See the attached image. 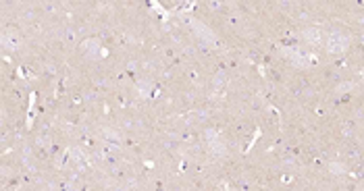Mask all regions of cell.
<instances>
[{"mask_svg":"<svg viewBox=\"0 0 364 191\" xmlns=\"http://www.w3.org/2000/svg\"><path fill=\"white\" fill-rule=\"evenodd\" d=\"M348 38L346 36H341V34H333L331 38H329V44H327V48H329V52H343V50L348 48Z\"/></svg>","mask_w":364,"mask_h":191,"instance_id":"1","label":"cell"},{"mask_svg":"<svg viewBox=\"0 0 364 191\" xmlns=\"http://www.w3.org/2000/svg\"><path fill=\"white\" fill-rule=\"evenodd\" d=\"M362 75H364V71H362Z\"/></svg>","mask_w":364,"mask_h":191,"instance_id":"3","label":"cell"},{"mask_svg":"<svg viewBox=\"0 0 364 191\" xmlns=\"http://www.w3.org/2000/svg\"><path fill=\"white\" fill-rule=\"evenodd\" d=\"M304 38H306V42H310V44H318V39H320V34L317 32V29H304Z\"/></svg>","mask_w":364,"mask_h":191,"instance_id":"2","label":"cell"}]
</instances>
